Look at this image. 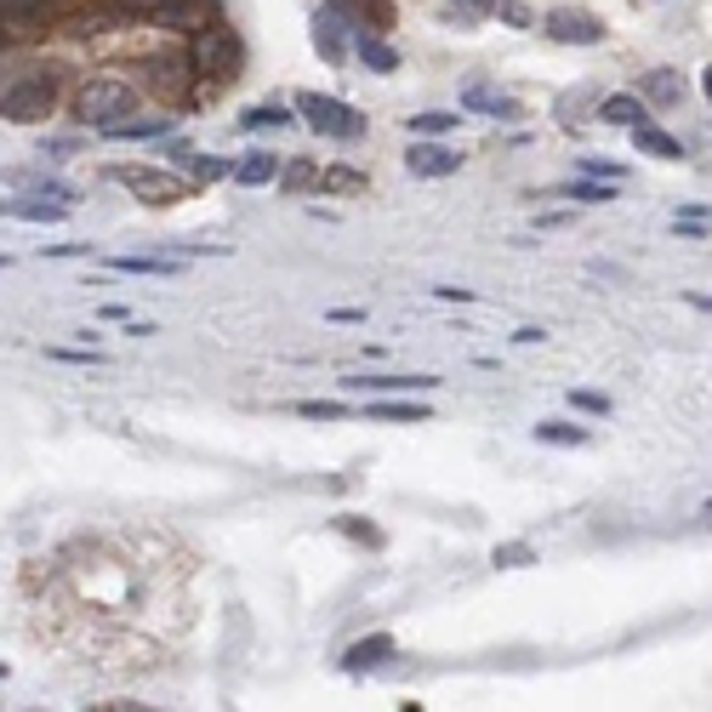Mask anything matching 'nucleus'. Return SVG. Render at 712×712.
<instances>
[{
  "mask_svg": "<svg viewBox=\"0 0 712 712\" xmlns=\"http://www.w3.org/2000/svg\"><path fill=\"white\" fill-rule=\"evenodd\" d=\"M131 109H138V97H131V86H120V80H91V86L80 91V120L97 126V131H109V126L126 120Z\"/></svg>",
  "mask_w": 712,
  "mask_h": 712,
  "instance_id": "f257e3e1",
  "label": "nucleus"
},
{
  "mask_svg": "<svg viewBox=\"0 0 712 712\" xmlns=\"http://www.w3.org/2000/svg\"><path fill=\"white\" fill-rule=\"evenodd\" d=\"M296 109H302V120H309L320 138H359V126H365L348 104H336V97H320V91H302Z\"/></svg>",
  "mask_w": 712,
  "mask_h": 712,
  "instance_id": "f03ea898",
  "label": "nucleus"
},
{
  "mask_svg": "<svg viewBox=\"0 0 712 712\" xmlns=\"http://www.w3.org/2000/svg\"><path fill=\"white\" fill-rule=\"evenodd\" d=\"M52 104H57V86L46 75H35V80H18L7 97H0V115L7 120H46Z\"/></svg>",
  "mask_w": 712,
  "mask_h": 712,
  "instance_id": "7ed1b4c3",
  "label": "nucleus"
},
{
  "mask_svg": "<svg viewBox=\"0 0 712 712\" xmlns=\"http://www.w3.org/2000/svg\"><path fill=\"white\" fill-rule=\"evenodd\" d=\"M138 199H149V206H172V199H183L188 188H183V177H172V172H154V165H120L115 172Z\"/></svg>",
  "mask_w": 712,
  "mask_h": 712,
  "instance_id": "20e7f679",
  "label": "nucleus"
},
{
  "mask_svg": "<svg viewBox=\"0 0 712 712\" xmlns=\"http://www.w3.org/2000/svg\"><path fill=\"white\" fill-rule=\"evenodd\" d=\"M188 63H199V69H212V75H234V69H240V41L223 35V29H199Z\"/></svg>",
  "mask_w": 712,
  "mask_h": 712,
  "instance_id": "39448f33",
  "label": "nucleus"
},
{
  "mask_svg": "<svg viewBox=\"0 0 712 712\" xmlns=\"http://www.w3.org/2000/svg\"><path fill=\"white\" fill-rule=\"evenodd\" d=\"M548 35L553 41H564V46H593L598 35H604V23L598 18H587V12H548Z\"/></svg>",
  "mask_w": 712,
  "mask_h": 712,
  "instance_id": "423d86ee",
  "label": "nucleus"
},
{
  "mask_svg": "<svg viewBox=\"0 0 712 712\" xmlns=\"http://www.w3.org/2000/svg\"><path fill=\"white\" fill-rule=\"evenodd\" d=\"M456 149H439V143H411V154H404V165H411V177H451L456 172Z\"/></svg>",
  "mask_w": 712,
  "mask_h": 712,
  "instance_id": "0eeeda50",
  "label": "nucleus"
},
{
  "mask_svg": "<svg viewBox=\"0 0 712 712\" xmlns=\"http://www.w3.org/2000/svg\"><path fill=\"white\" fill-rule=\"evenodd\" d=\"M348 393H428L439 377H343Z\"/></svg>",
  "mask_w": 712,
  "mask_h": 712,
  "instance_id": "6e6552de",
  "label": "nucleus"
},
{
  "mask_svg": "<svg viewBox=\"0 0 712 712\" xmlns=\"http://www.w3.org/2000/svg\"><path fill=\"white\" fill-rule=\"evenodd\" d=\"M172 0H97V23H149L154 12H165Z\"/></svg>",
  "mask_w": 712,
  "mask_h": 712,
  "instance_id": "1a4fd4ad",
  "label": "nucleus"
},
{
  "mask_svg": "<svg viewBox=\"0 0 712 712\" xmlns=\"http://www.w3.org/2000/svg\"><path fill=\"white\" fill-rule=\"evenodd\" d=\"M393 656V638L388 633H370V638H359L354 650L343 656V672H370V667H382Z\"/></svg>",
  "mask_w": 712,
  "mask_h": 712,
  "instance_id": "9d476101",
  "label": "nucleus"
},
{
  "mask_svg": "<svg viewBox=\"0 0 712 712\" xmlns=\"http://www.w3.org/2000/svg\"><path fill=\"white\" fill-rule=\"evenodd\" d=\"M274 177H280V154H268V149H251L246 160H234V183H246V188H262Z\"/></svg>",
  "mask_w": 712,
  "mask_h": 712,
  "instance_id": "9b49d317",
  "label": "nucleus"
},
{
  "mask_svg": "<svg viewBox=\"0 0 712 712\" xmlns=\"http://www.w3.org/2000/svg\"><path fill=\"white\" fill-rule=\"evenodd\" d=\"M462 104L479 109V115H490V120H519V104H514V97H501V91H490V86H467Z\"/></svg>",
  "mask_w": 712,
  "mask_h": 712,
  "instance_id": "f8f14e48",
  "label": "nucleus"
},
{
  "mask_svg": "<svg viewBox=\"0 0 712 712\" xmlns=\"http://www.w3.org/2000/svg\"><path fill=\"white\" fill-rule=\"evenodd\" d=\"M604 120L609 126H638V120H650V109H644V97H633V91H616V97H604Z\"/></svg>",
  "mask_w": 712,
  "mask_h": 712,
  "instance_id": "ddd939ff",
  "label": "nucleus"
},
{
  "mask_svg": "<svg viewBox=\"0 0 712 712\" xmlns=\"http://www.w3.org/2000/svg\"><path fill=\"white\" fill-rule=\"evenodd\" d=\"M633 143H638L644 154H656V160H678V154H684V149H678V143L667 138V131H661V126H650V120H638V126H633Z\"/></svg>",
  "mask_w": 712,
  "mask_h": 712,
  "instance_id": "4468645a",
  "label": "nucleus"
},
{
  "mask_svg": "<svg viewBox=\"0 0 712 712\" xmlns=\"http://www.w3.org/2000/svg\"><path fill=\"white\" fill-rule=\"evenodd\" d=\"M359 57H365V69H377V75H393V69H399L393 46H388V41H377V35H359Z\"/></svg>",
  "mask_w": 712,
  "mask_h": 712,
  "instance_id": "2eb2a0df",
  "label": "nucleus"
},
{
  "mask_svg": "<svg viewBox=\"0 0 712 712\" xmlns=\"http://www.w3.org/2000/svg\"><path fill=\"white\" fill-rule=\"evenodd\" d=\"M370 417H382V422H428V404H417V399H382V404H370Z\"/></svg>",
  "mask_w": 712,
  "mask_h": 712,
  "instance_id": "dca6fc26",
  "label": "nucleus"
},
{
  "mask_svg": "<svg viewBox=\"0 0 712 712\" xmlns=\"http://www.w3.org/2000/svg\"><path fill=\"white\" fill-rule=\"evenodd\" d=\"M536 439H541V445H587V428H575V422H541L536 428Z\"/></svg>",
  "mask_w": 712,
  "mask_h": 712,
  "instance_id": "f3484780",
  "label": "nucleus"
},
{
  "mask_svg": "<svg viewBox=\"0 0 712 712\" xmlns=\"http://www.w3.org/2000/svg\"><path fill=\"white\" fill-rule=\"evenodd\" d=\"M109 138H165V120H138V115H126L109 126Z\"/></svg>",
  "mask_w": 712,
  "mask_h": 712,
  "instance_id": "a211bd4d",
  "label": "nucleus"
},
{
  "mask_svg": "<svg viewBox=\"0 0 712 712\" xmlns=\"http://www.w3.org/2000/svg\"><path fill=\"white\" fill-rule=\"evenodd\" d=\"M120 274H177V262H165V257H115Z\"/></svg>",
  "mask_w": 712,
  "mask_h": 712,
  "instance_id": "6ab92c4d",
  "label": "nucleus"
},
{
  "mask_svg": "<svg viewBox=\"0 0 712 712\" xmlns=\"http://www.w3.org/2000/svg\"><path fill=\"white\" fill-rule=\"evenodd\" d=\"M12 217H29V223H57L63 206H52V199H18V206H7Z\"/></svg>",
  "mask_w": 712,
  "mask_h": 712,
  "instance_id": "aec40b11",
  "label": "nucleus"
},
{
  "mask_svg": "<svg viewBox=\"0 0 712 712\" xmlns=\"http://www.w3.org/2000/svg\"><path fill=\"white\" fill-rule=\"evenodd\" d=\"M296 417H309V422H336V417H348V404H331V399H302V404H296Z\"/></svg>",
  "mask_w": 712,
  "mask_h": 712,
  "instance_id": "412c9836",
  "label": "nucleus"
},
{
  "mask_svg": "<svg viewBox=\"0 0 712 712\" xmlns=\"http://www.w3.org/2000/svg\"><path fill=\"white\" fill-rule=\"evenodd\" d=\"M570 199H582V206H604V199H616V183H593L587 177V183L570 188Z\"/></svg>",
  "mask_w": 712,
  "mask_h": 712,
  "instance_id": "4be33fe9",
  "label": "nucleus"
},
{
  "mask_svg": "<svg viewBox=\"0 0 712 712\" xmlns=\"http://www.w3.org/2000/svg\"><path fill=\"white\" fill-rule=\"evenodd\" d=\"M291 120V109H280V104H257V109H246V126L251 131H262V126H285Z\"/></svg>",
  "mask_w": 712,
  "mask_h": 712,
  "instance_id": "5701e85b",
  "label": "nucleus"
},
{
  "mask_svg": "<svg viewBox=\"0 0 712 712\" xmlns=\"http://www.w3.org/2000/svg\"><path fill=\"white\" fill-rule=\"evenodd\" d=\"M456 126V109H439V115H417L411 131H422V138H439V131H451Z\"/></svg>",
  "mask_w": 712,
  "mask_h": 712,
  "instance_id": "b1692460",
  "label": "nucleus"
},
{
  "mask_svg": "<svg viewBox=\"0 0 712 712\" xmlns=\"http://www.w3.org/2000/svg\"><path fill=\"white\" fill-rule=\"evenodd\" d=\"M314 41H320V52H325L331 63L343 57V35H336V23H331V18H320V23H314Z\"/></svg>",
  "mask_w": 712,
  "mask_h": 712,
  "instance_id": "393cba45",
  "label": "nucleus"
},
{
  "mask_svg": "<svg viewBox=\"0 0 712 712\" xmlns=\"http://www.w3.org/2000/svg\"><path fill=\"white\" fill-rule=\"evenodd\" d=\"M570 404H575V411H593V417H609V399H604V393H593V388H575V393H570Z\"/></svg>",
  "mask_w": 712,
  "mask_h": 712,
  "instance_id": "a878e982",
  "label": "nucleus"
},
{
  "mask_svg": "<svg viewBox=\"0 0 712 712\" xmlns=\"http://www.w3.org/2000/svg\"><path fill=\"white\" fill-rule=\"evenodd\" d=\"M582 177H598V183H616V177H622V165H609V160H593V154H587V160H582Z\"/></svg>",
  "mask_w": 712,
  "mask_h": 712,
  "instance_id": "bb28decb",
  "label": "nucleus"
},
{
  "mask_svg": "<svg viewBox=\"0 0 712 712\" xmlns=\"http://www.w3.org/2000/svg\"><path fill=\"white\" fill-rule=\"evenodd\" d=\"M536 553L525 548V541H507V548H496V564H507V570H514V564H530Z\"/></svg>",
  "mask_w": 712,
  "mask_h": 712,
  "instance_id": "cd10ccee",
  "label": "nucleus"
},
{
  "mask_svg": "<svg viewBox=\"0 0 712 712\" xmlns=\"http://www.w3.org/2000/svg\"><path fill=\"white\" fill-rule=\"evenodd\" d=\"M325 188H365V177L348 172V165H336V172H325Z\"/></svg>",
  "mask_w": 712,
  "mask_h": 712,
  "instance_id": "c85d7f7f",
  "label": "nucleus"
},
{
  "mask_svg": "<svg viewBox=\"0 0 712 712\" xmlns=\"http://www.w3.org/2000/svg\"><path fill=\"white\" fill-rule=\"evenodd\" d=\"M514 343H525V348H536V343H548V331H536V325H525V331H514Z\"/></svg>",
  "mask_w": 712,
  "mask_h": 712,
  "instance_id": "c756f323",
  "label": "nucleus"
},
{
  "mask_svg": "<svg viewBox=\"0 0 712 712\" xmlns=\"http://www.w3.org/2000/svg\"><path fill=\"white\" fill-rule=\"evenodd\" d=\"M433 296H439V302H473V291H462V285H439Z\"/></svg>",
  "mask_w": 712,
  "mask_h": 712,
  "instance_id": "7c9ffc66",
  "label": "nucleus"
},
{
  "mask_svg": "<svg viewBox=\"0 0 712 712\" xmlns=\"http://www.w3.org/2000/svg\"><path fill=\"white\" fill-rule=\"evenodd\" d=\"M501 18L514 23V29H525V23H530V12H525V7H514V0H507V7H501Z\"/></svg>",
  "mask_w": 712,
  "mask_h": 712,
  "instance_id": "2f4dec72",
  "label": "nucleus"
},
{
  "mask_svg": "<svg viewBox=\"0 0 712 712\" xmlns=\"http://www.w3.org/2000/svg\"><path fill=\"white\" fill-rule=\"evenodd\" d=\"M650 91H656V97H672L678 80H672V75H650Z\"/></svg>",
  "mask_w": 712,
  "mask_h": 712,
  "instance_id": "473e14b6",
  "label": "nucleus"
},
{
  "mask_svg": "<svg viewBox=\"0 0 712 712\" xmlns=\"http://www.w3.org/2000/svg\"><path fill=\"white\" fill-rule=\"evenodd\" d=\"M331 320H336V325H359V320H365V309H331Z\"/></svg>",
  "mask_w": 712,
  "mask_h": 712,
  "instance_id": "72a5a7b5",
  "label": "nucleus"
},
{
  "mask_svg": "<svg viewBox=\"0 0 712 712\" xmlns=\"http://www.w3.org/2000/svg\"><path fill=\"white\" fill-rule=\"evenodd\" d=\"M701 86H706V97H712V69H706V75H701Z\"/></svg>",
  "mask_w": 712,
  "mask_h": 712,
  "instance_id": "f704fd0d",
  "label": "nucleus"
},
{
  "mask_svg": "<svg viewBox=\"0 0 712 712\" xmlns=\"http://www.w3.org/2000/svg\"><path fill=\"white\" fill-rule=\"evenodd\" d=\"M701 514H706V519H712V501H706V507H701Z\"/></svg>",
  "mask_w": 712,
  "mask_h": 712,
  "instance_id": "c9c22d12",
  "label": "nucleus"
},
{
  "mask_svg": "<svg viewBox=\"0 0 712 712\" xmlns=\"http://www.w3.org/2000/svg\"><path fill=\"white\" fill-rule=\"evenodd\" d=\"M0 212H7V199H0Z\"/></svg>",
  "mask_w": 712,
  "mask_h": 712,
  "instance_id": "e433bc0d",
  "label": "nucleus"
},
{
  "mask_svg": "<svg viewBox=\"0 0 712 712\" xmlns=\"http://www.w3.org/2000/svg\"><path fill=\"white\" fill-rule=\"evenodd\" d=\"M473 7H485V0H473Z\"/></svg>",
  "mask_w": 712,
  "mask_h": 712,
  "instance_id": "4c0bfd02",
  "label": "nucleus"
},
{
  "mask_svg": "<svg viewBox=\"0 0 712 712\" xmlns=\"http://www.w3.org/2000/svg\"><path fill=\"white\" fill-rule=\"evenodd\" d=\"M0 268H7V257H0Z\"/></svg>",
  "mask_w": 712,
  "mask_h": 712,
  "instance_id": "58836bf2",
  "label": "nucleus"
},
{
  "mask_svg": "<svg viewBox=\"0 0 712 712\" xmlns=\"http://www.w3.org/2000/svg\"><path fill=\"white\" fill-rule=\"evenodd\" d=\"M0 672H7V667H0Z\"/></svg>",
  "mask_w": 712,
  "mask_h": 712,
  "instance_id": "ea45409f",
  "label": "nucleus"
}]
</instances>
